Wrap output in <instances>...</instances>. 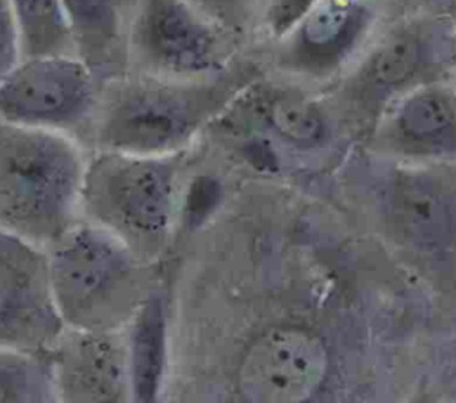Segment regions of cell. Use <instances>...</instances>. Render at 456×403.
Listing matches in <instances>:
<instances>
[{
    "label": "cell",
    "instance_id": "obj_15",
    "mask_svg": "<svg viewBox=\"0 0 456 403\" xmlns=\"http://www.w3.org/2000/svg\"><path fill=\"white\" fill-rule=\"evenodd\" d=\"M130 0H62L77 55L105 77L114 73L121 57L126 59V36L134 12Z\"/></svg>",
    "mask_w": 456,
    "mask_h": 403
},
{
    "label": "cell",
    "instance_id": "obj_16",
    "mask_svg": "<svg viewBox=\"0 0 456 403\" xmlns=\"http://www.w3.org/2000/svg\"><path fill=\"white\" fill-rule=\"evenodd\" d=\"M159 292H151L126 325L132 401L160 398L166 369V314Z\"/></svg>",
    "mask_w": 456,
    "mask_h": 403
},
{
    "label": "cell",
    "instance_id": "obj_13",
    "mask_svg": "<svg viewBox=\"0 0 456 403\" xmlns=\"http://www.w3.org/2000/svg\"><path fill=\"white\" fill-rule=\"evenodd\" d=\"M374 14L365 0H317L281 37L280 62L306 77L335 73L365 39Z\"/></svg>",
    "mask_w": 456,
    "mask_h": 403
},
{
    "label": "cell",
    "instance_id": "obj_17",
    "mask_svg": "<svg viewBox=\"0 0 456 403\" xmlns=\"http://www.w3.org/2000/svg\"><path fill=\"white\" fill-rule=\"evenodd\" d=\"M59 401L50 350L0 346V403Z\"/></svg>",
    "mask_w": 456,
    "mask_h": 403
},
{
    "label": "cell",
    "instance_id": "obj_6",
    "mask_svg": "<svg viewBox=\"0 0 456 403\" xmlns=\"http://www.w3.org/2000/svg\"><path fill=\"white\" fill-rule=\"evenodd\" d=\"M228 32L185 0H137L126 36V61L139 75L205 80L230 66Z\"/></svg>",
    "mask_w": 456,
    "mask_h": 403
},
{
    "label": "cell",
    "instance_id": "obj_14",
    "mask_svg": "<svg viewBox=\"0 0 456 403\" xmlns=\"http://www.w3.org/2000/svg\"><path fill=\"white\" fill-rule=\"evenodd\" d=\"M226 112L242 130L297 152L321 148L331 137L330 118L321 103L294 87L249 84Z\"/></svg>",
    "mask_w": 456,
    "mask_h": 403
},
{
    "label": "cell",
    "instance_id": "obj_3",
    "mask_svg": "<svg viewBox=\"0 0 456 403\" xmlns=\"http://www.w3.org/2000/svg\"><path fill=\"white\" fill-rule=\"evenodd\" d=\"M378 157L365 198L383 239L415 271L456 278V164Z\"/></svg>",
    "mask_w": 456,
    "mask_h": 403
},
{
    "label": "cell",
    "instance_id": "obj_12",
    "mask_svg": "<svg viewBox=\"0 0 456 403\" xmlns=\"http://www.w3.org/2000/svg\"><path fill=\"white\" fill-rule=\"evenodd\" d=\"M50 357L59 401H132L126 326L64 328Z\"/></svg>",
    "mask_w": 456,
    "mask_h": 403
},
{
    "label": "cell",
    "instance_id": "obj_2",
    "mask_svg": "<svg viewBox=\"0 0 456 403\" xmlns=\"http://www.w3.org/2000/svg\"><path fill=\"white\" fill-rule=\"evenodd\" d=\"M86 169L71 134L0 119V228L53 246L84 219Z\"/></svg>",
    "mask_w": 456,
    "mask_h": 403
},
{
    "label": "cell",
    "instance_id": "obj_10",
    "mask_svg": "<svg viewBox=\"0 0 456 403\" xmlns=\"http://www.w3.org/2000/svg\"><path fill=\"white\" fill-rule=\"evenodd\" d=\"M48 251L0 228V346L50 350L64 330Z\"/></svg>",
    "mask_w": 456,
    "mask_h": 403
},
{
    "label": "cell",
    "instance_id": "obj_11",
    "mask_svg": "<svg viewBox=\"0 0 456 403\" xmlns=\"http://www.w3.org/2000/svg\"><path fill=\"white\" fill-rule=\"evenodd\" d=\"M452 55L451 27L440 20H417L392 30L349 77V98L378 111L397 95L436 80Z\"/></svg>",
    "mask_w": 456,
    "mask_h": 403
},
{
    "label": "cell",
    "instance_id": "obj_18",
    "mask_svg": "<svg viewBox=\"0 0 456 403\" xmlns=\"http://www.w3.org/2000/svg\"><path fill=\"white\" fill-rule=\"evenodd\" d=\"M23 57L77 55L62 0H11Z\"/></svg>",
    "mask_w": 456,
    "mask_h": 403
},
{
    "label": "cell",
    "instance_id": "obj_9",
    "mask_svg": "<svg viewBox=\"0 0 456 403\" xmlns=\"http://www.w3.org/2000/svg\"><path fill=\"white\" fill-rule=\"evenodd\" d=\"M370 150L395 160L456 164V86L436 78L387 102L374 118Z\"/></svg>",
    "mask_w": 456,
    "mask_h": 403
},
{
    "label": "cell",
    "instance_id": "obj_1",
    "mask_svg": "<svg viewBox=\"0 0 456 403\" xmlns=\"http://www.w3.org/2000/svg\"><path fill=\"white\" fill-rule=\"evenodd\" d=\"M249 84L246 68H228L205 80L119 78L100 93L89 125L91 139L96 150L142 155L185 152Z\"/></svg>",
    "mask_w": 456,
    "mask_h": 403
},
{
    "label": "cell",
    "instance_id": "obj_8",
    "mask_svg": "<svg viewBox=\"0 0 456 403\" xmlns=\"http://www.w3.org/2000/svg\"><path fill=\"white\" fill-rule=\"evenodd\" d=\"M330 367L324 341L306 326L273 325L239 355L233 392L253 403H299L322 387Z\"/></svg>",
    "mask_w": 456,
    "mask_h": 403
},
{
    "label": "cell",
    "instance_id": "obj_19",
    "mask_svg": "<svg viewBox=\"0 0 456 403\" xmlns=\"http://www.w3.org/2000/svg\"><path fill=\"white\" fill-rule=\"evenodd\" d=\"M228 34L239 32L249 20L255 0H185Z\"/></svg>",
    "mask_w": 456,
    "mask_h": 403
},
{
    "label": "cell",
    "instance_id": "obj_5",
    "mask_svg": "<svg viewBox=\"0 0 456 403\" xmlns=\"http://www.w3.org/2000/svg\"><path fill=\"white\" fill-rule=\"evenodd\" d=\"M185 152L142 155L98 150L87 160L82 216L153 264L167 248L180 203Z\"/></svg>",
    "mask_w": 456,
    "mask_h": 403
},
{
    "label": "cell",
    "instance_id": "obj_20",
    "mask_svg": "<svg viewBox=\"0 0 456 403\" xmlns=\"http://www.w3.org/2000/svg\"><path fill=\"white\" fill-rule=\"evenodd\" d=\"M317 4V0H269L264 9V25L278 39L285 37Z\"/></svg>",
    "mask_w": 456,
    "mask_h": 403
},
{
    "label": "cell",
    "instance_id": "obj_4",
    "mask_svg": "<svg viewBox=\"0 0 456 403\" xmlns=\"http://www.w3.org/2000/svg\"><path fill=\"white\" fill-rule=\"evenodd\" d=\"M46 251L53 301L66 328H125L153 292L150 262L87 219Z\"/></svg>",
    "mask_w": 456,
    "mask_h": 403
},
{
    "label": "cell",
    "instance_id": "obj_21",
    "mask_svg": "<svg viewBox=\"0 0 456 403\" xmlns=\"http://www.w3.org/2000/svg\"><path fill=\"white\" fill-rule=\"evenodd\" d=\"M21 59V41L11 0H0V82Z\"/></svg>",
    "mask_w": 456,
    "mask_h": 403
},
{
    "label": "cell",
    "instance_id": "obj_7",
    "mask_svg": "<svg viewBox=\"0 0 456 403\" xmlns=\"http://www.w3.org/2000/svg\"><path fill=\"white\" fill-rule=\"evenodd\" d=\"M98 77L78 55L23 57L0 82V119L71 134L89 127Z\"/></svg>",
    "mask_w": 456,
    "mask_h": 403
}]
</instances>
